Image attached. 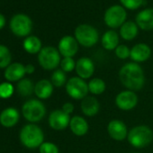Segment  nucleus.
<instances>
[{"instance_id":"30","label":"nucleus","mask_w":153,"mask_h":153,"mask_svg":"<svg viewBox=\"0 0 153 153\" xmlns=\"http://www.w3.org/2000/svg\"><path fill=\"white\" fill-rule=\"evenodd\" d=\"M60 69L63 70L65 73H69L76 68V61L73 58H63L60 61Z\"/></svg>"},{"instance_id":"2","label":"nucleus","mask_w":153,"mask_h":153,"mask_svg":"<svg viewBox=\"0 0 153 153\" xmlns=\"http://www.w3.org/2000/svg\"><path fill=\"white\" fill-rule=\"evenodd\" d=\"M22 144L28 149H36L44 142V133L42 130L34 123L25 125L19 134Z\"/></svg>"},{"instance_id":"22","label":"nucleus","mask_w":153,"mask_h":153,"mask_svg":"<svg viewBox=\"0 0 153 153\" xmlns=\"http://www.w3.org/2000/svg\"><path fill=\"white\" fill-rule=\"evenodd\" d=\"M101 42L106 51H114L119 45V35L114 30H108L103 34Z\"/></svg>"},{"instance_id":"9","label":"nucleus","mask_w":153,"mask_h":153,"mask_svg":"<svg viewBox=\"0 0 153 153\" xmlns=\"http://www.w3.org/2000/svg\"><path fill=\"white\" fill-rule=\"evenodd\" d=\"M9 26L15 35L25 37L28 36L33 30V21L25 14H17L10 20Z\"/></svg>"},{"instance_id":"29","label":"nucleus","mask_w":153,"mask_h":153,"mask_svg":"<svg viewBox=\"0 0 153 153\" xmlns=\"http://www.w3.org/2000/svg\"><path fill=\"white\" fill-rule=\"evenodd\" d=\"M15 88L10 82H4L0 84V98L7 99L14 94Z\"/></svg>"},{"instance_id":"31","label":"nucleus","mask_w":153,"mask_h":153,"mask_svg":"<svg viewBox=\"0 0 153 153\" xmlns=\"http://www.w3.org/2000/svg\"><path fill=\"white\" fill-rule=\"evenodd\" d=\"M114 53L116 57L120 59H126L130 58L131 55V50L127 45L124 44H119L117 48L114 50Z\"/></svg>"},{"instance_id":"20","label":"nucleus","mask_w":153,"mask_h":153,"mask_svg":"<svg viewBox=\"0 0 153 153\" xmlns=\"http://www.w3.org/2000/svg\"><path fill=\"white\" fill-rule=\"evenodd\" d=\"M19 119V112L15 107H8L3 110L2 113L0 114V123H1L2 126L7 128H10L16 125Z\"/></svg>"},{"instance_id":"5","label":"nucleus","mask_w":153,"mask_h":153,"mask_svg":"<svg viewBox=\"0 0 153 153\" xmlns=\"http://www.w3.org/2000/svg\"><path fill=\"white\" fill-rule=\"evenodd\" d=\"M60 61V53L55 47H43L38 53V62L40 66L46 70L56 69L59 66Z\"/></svg>"},{"instance_id":"32","label":"nucleus","mask_w":153,"mask_h":153,"mask_svg":"<svg viewBox=\"0 0 153 153\" xmlns=\"http://www.w3.org/2000/svg\"><path fill=\"white\" fill-rule=\"evenodd\" d=\"M39 151L40 153H59V149L58 146L55 143L50 141L43 142L40 146Z\"/></svg>"},{"instance_id":"34","label":"nucleus","mask_w":153,"mask_h":153,"mask_svg":"<svg viewBox=\"0 0 153 153\" xmlns=\"http://www.w3.org/2000/svg\"><path fill=\"white\" fill-rule=\"evenodd\" d=\"M74 108H75V107H74V105H73L72 103L67 102V103L63 104L61 110H62L63 112H65L66 114H68L70 115V114L74 112Z\"/></svg>"},{"instance_id":"3","label":"nucleus","mask_w":153,"mask_h":153,"mask_svg":"<svg viewBox=\"0 0 153 153\" xmlns=\"http://www.w3.org/2000/svg\"><path fill=\"white\" fill-rule=\"evenodd\" d=\"M128 142L136 149H143L153 140V131L147 125H138L131 128L127 136Z\"/></svg>"},{"instance_id":"4","label":"nucleus","mask_w":153,"mask_h":153,"mask_svg":"<svg viewBox=\"0 0 153 153\" xmlns=\"http://www.w3.org/2000/svg\"><path fill=\"white\" fill-rule=\"evenodd\" d=\"M74 35L79 44L86 48L93 47L99 40L98 31L94 26L88 24H82L76 26Z\"/></svg>"},{"instance_id":"28","label":"nucleus","mask_w":153,"mask_h":153,"mask_svg":"<svg viewBox=\"0 0 153 153\" xmlns=\"http://www.w3.org/2000/svg\"><path fill=\"white\" fill-rule=\"evenodd\" d=\"M11 60L12 55L9 49L5 45L0 44V68H7L11 64Z\"/></svg>"},{"instance_id":"24","label":"nucleus","mask_w":153,"mask_h":153,"mask_svg":"<svg viewBox=\"0 0 153 153\" xmlns=\"http://www.w3.org/2000/svg\"><path fill=\"white\" fill-rule=\"evenodd\" d=\"M23 47L26 52L30 54H37L42 49V41L37 36L31 35L25 39L23 42Z\"/></svg>"},{"instance_id":"37","label":"nucleus","mask_w":153,"mask_h":153,"mask_svg":"<svg viewBox=\"0 0 153 153\" xmlns=\"http://www.w3.org/2000/svg\"><path fill=\"white\" fill-rule=\"evenodd\" d=\"M133 153H138V152H133Z\"/></svg>"},{"instance_id":"16","label":"nucleus","mask_w":153,"mask_h":153,"mask_svg":"<svg viewBox=\"0 0 153 153\" xmlns=\"http://www.w3.org/2000/svg\"><path fill=\"white\" fill-rule=\"evenodd\" d=\"M25 72V66L19 62L10 64L5 71V78L7 82H16L23 79Z\"/></svg>"},{"instance_id":"8","label":"nucleus","mask_w":153,"mask_h":153,"mask_svg":"<svg viewBox=\"0 0 153 153\" xmlns=\"http://www.w3.org/2000/svg\"><path fill=\"white\" fill-rule=\"evenodd\" d=\"M66 92L69 97L75 100H82L89 93L88 85L79 76H72L67 81Z\"/></svg>"},{"instance_id":"1","label":"nucleus","mask_w":153,"mask_h":153,"mask_svg":"<svg viewBox=\"0 0 153 153\" xmlns=\"http://www.w3.org/2000/svg\"><path fill=\"white\" fill-rule=\"evenodd\" d=\"M121 83L131 91L140 90L145 84V75L142 68L136 62L124 64L119 71Z\"/></svg>"},{"instance_id":"33","label":"nucleus","mask_w":153,"mask_h":153,"mask_svg":"<svg viewBox=\"0 0 153 153\" xmlns=\"http://www.w3.org/2000/svg\"><path fill=\"white\" fill-rule=\"evenodd\" d=\"M121 5L127 9L136 10L143 4V0H120Z\"/></svg>"},{"instance_id":"26","label":"nucleus","mask_w":153,"mask_h":153,"mask_svg":"<svg viewBox=\"0 0 153 153\" xmlns=\"http://www.w3.org/2000/svg\"><path fill=\"white\" fill-rule=\"evenodd\" d=\"M88 85L89 93H91L92 95H95V96L103 94L106 88L105 82L102 79H99V78L92 79L91 80H89Z\"/></svg>"},{"instance_id":"7","label":"nucleus","mask_w":153,"mask_h":153,"mask_svg":"<svg viewBox=\"0 0 153 153\" xmlns=\"http://www.w3.org/2000/svg\"><path fill=\"white\" fill-rule=\"evenodd\" d=\"M127 18V13L125 8L120 5H114L106 9L104 21L105 24L111 29H116L121 27Z\"/></svg>"},{"instance_id":"21","label":"nucleus","mask_w":153,"mask_h":153,"mask_svg":"<svg viewBox=\"0 0 153 153\" xmlns=\"http://www.w3.org/2000/svg\"><path fill=\"white\" fill-rule=\"evenodd\" d=\"M53 93V85L48 79H41L34 85V94L39 99H48Z\"/></svg>"},{"instance_id":"25","label":"nucleus","mask_w":153,"mask_h":153,"mask_svg":"<svg viewBox=\"0 0 153 153\" xmlns=\"http://www.w3.org/2000/svg\"><path fill=\"white\" fill-rule=\"evenodd\" d=\"M16 91L22 97H29L34 92L33 83L30 79H23L17 83Z\"/></svg>"},{"instance_id":"18","label":"nucleus","mask_w":153,"mask_h":153,"mask_svg":"<svg viewBox=\"0 0 153 153\" xmlns=\"http://www.w3.org/2000/svg\"><path fill=\"white\" fill-rule=\"evenodd\" d=\"M135 23L141 30H153V8H146L139 12L136 16Z\"/></svg>"},{"instance_id":"14","label":"nucleus","mask_w":153,"mask_h":153,"mask_svg":"<svg viewBox=\"0 0 153 153\" xmlns=\"http://www.w3.org/2000/svg\"><path fill=\"white\" fill-rule=\"evenodd\" d=\"M76 75L80 79L86 80L90 79L95 72V63L88 57H82L76 62L75 68Z\"/></svg>"},{"instance_id":"15","label":"nucleus","mask_w":153,"mask_h":153,"mask_svg":"<svg viewBox=\"0 0 153 153\" xmlns=\"http://www.w3.org/2000/svg\"><path fill=\"white\" fill-rule=\"evenodd\" d=\"M151 56V49L146 43H138L135 44L131 49L130 58L133 62L140 63L148 60Z\"/></svg>"},{"instance_id":"19","label":"nucleus","mask_w":153,"mask_h":153,"mask_svg":"<svg viewBox=\"0 0 153 153\" xmlns=\"http://www.w3.org/2000/svg\"><path fill=\"white\" fill-rule=\"evenodd\" d=\"M69 129L73 134H75L76 136L81 137L88 133L89 125L84 117L79 115H75L70 119Z\"/></svg>"},{"instance_id":"35","label":"nucleus","mask_w":153,"mask_h":153,"mask_svg":"<svg viewBox=\"0 0 153 153\" xmlns=\"http://www.w3.org/2000/svg\"><path fill=\"white\" fill-rule=\"evenodd\" d=\"M34 70H35V68H34L33 65L28 64V65L25 66V72H26V74H33L34 72Z\"/></svg>"},{"instance_id":"27","label":"nucleus","mask_w":153,"mask_h":153,"mask_svg":"<svg viewBox=\"0 0 153 153\" xmlns=\"http://www.w3.org/2000/svg\"><path fill=\"white\" fill-rule=\"evenodd\" d=\"M66 73L61 69H55L51 76V82L55 88H61L67 84Z\"/></svg>"},{"instance_id":"12","label":"nucleus","mask_w":153,"mask_h":153,"mask_svg":"<svg viewBox=\"0 0 153 153\" xmlns=\"http://www.w3.org/2000/svg\"><path fill=\"white\" fill-rule=\"evenodd\" d=\"M79 42L71 35L63 36L58 44V50L63 58H73L79 51Z\"/></svg>"},{"instance_id":"23","label":"nucleus","mask_w":153,"mask_h":153,"mask_svg":"<svg viewBox=\"0 0 153 153\" xmlns=\"http://www.w3.org/2000/svg\"><path fill=\"white\" fill-rule=\"evenodd\" d=\"M139 33V27L132 21L125 22L120 27V36L125 41H131L136 38Z\"/></svg>"},{"instance_id":"11","label":"nucleus","mask_w":153,"mask_h":153,"mask_svg":"<svg viewBox=\"0 0 153 153\" xmlns=\"http://www.w3.org/2000/svg\"><path fill=\"white\" fill-rule=\"evenodd\" d=\"M70 115L63 112L61 109L52 111L49 115V125L55 131H63L69 126Z\"/></svg>"},{"instance_id":"36","label":"nucleus","mask_w":153,"mask_h":153,"mask_svg":"<svg viewBox=\"0 0 153 153\" xmlns=\"http://www.w3.org/2000/svg\"><path fill=\"white\" fill-rule=\"evenodd\" d=\"M5 25H6V17L2 14H0V30L4 28Z\"/></svg>"},{"instance_id":"17","label":"nucleus","mask_w":153,"mask_h":153,"mask_svg":"<svg viewBox=\"0 0 153 153\" xmlns=\"http://www.w3.org/2000/svg\"><path fill=\"white\" fill-rule=\"evenodd\" d=\"M80 109L84 115L88 117H93L98 114L100 110V104L95 97L88 96L81 100Z\"/></svg>"},{"instance_id":"13","label":"nucleus","mask_w":153,"mask_h":153,"mask_svg":"<svg viewBox=\"0 0 153 153\" xmlns=\"http://www.w3.org/2000/svg\"><path fill=\"white\" fill-rule=\"evenodd\" d=\"M107 132L113 140L122 141L127 139L129 131L124 122L115 119L112 120L107 124Z\"/></svg>"},{"instance_id":"6","label":"nucleus","mask_w":153,"mask_h":153,"mask_svg":"<svg viewBox=\"0 0 153 153\" xmlns=\"http://www.w3.org/2000/svg\"><path fill=\"white\" fill-rule=\"evenodd\" d=\"M24 117L30 123H37L43 119L46 114V107L38 99H31L25 102L22 107Z\"/></svg>"},{"instance_id":"10","label":"nucleus","mask_w":153,"mask_h":153,"mask_svg":"<svg viewBox=\"0 0 153 153\" xmlns=\"http://www.w3.org/2000/svg\"><path fill=\"white\" fill-rule=\"evenodd\" d=\"M138 96L134 91L131 90H123L120 92L115 97L116 106L123 111H131L136 107L138 105Z\"/></svg>"}]
</instances>
